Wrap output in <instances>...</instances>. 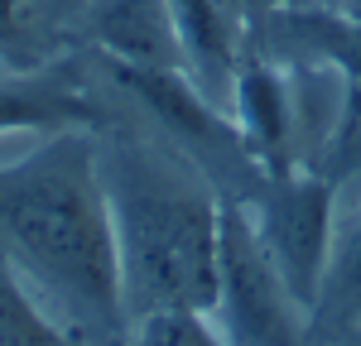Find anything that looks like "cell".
Wrapping results in <instances>:
<instances>
[{
  "mask_svg": "<svg viewBox=\"0 0 361 346\" xmlns=\"http://www.w3.org/2000/svg\"><path fill=\"white\" fill-rule=\"evenodd\" d=\"M0 260L87 346H126L111 207L97 169V130H54L0 164Z\"/></svg>",
  "mask_w": 361,
  "mask_h": 346,
  "instance_id": "6da1fadb",
  "label": "cell"
},
{
  "mask_svg": "<svg viewBox=\"0 0 361 346\" xmlns=\"http://www.w3.org/2000/svg\"><path fill=\"white\" fill-rule=\"evenodd\" d=\"M97 169L111 207L116 274L126 317L217 308V222L222 198L173 149L140 135H97Z\"/></svg>",
  "mask_w": 361,
  "mask_h": 346,
  "instance_id": "7a4b0ae2",
  "label": "cell"
},
{
  "mask_svg": "<svg viewBox=\"0 0 361 346\" xmlns=\"http://www.w3.org/2000/svg\"><path fill=\"white\" fill-rule=\"evenodd\" d=\"M102 63L116 77V86L130 91L140 111H149V120L164 130V140L217 188V198L246 202L265 183V169L246 149L236 115L222 111L183 68H130L111 58H102Z\"/></svg>",
  "mask_w": 361,
  "mask_h": 346,
  "instance_id": "3957f363",
  "label": "cell"
},
{
  "mask_svg": "<svg viewBox=\"0 0 361 346\" xmlns=\"http://www.w3.org/2000/svg\"><path fill=\"white\" fill-rule=\"evenodd\" d=\"M217 332L226 346H313L308 308L265 255L246 202L222 198L217 222Z\"/></svg>",
  "mask_w": 361,
  "mask_h": 346,
  "instance_id": "277c9868",
  "label": "cell"
},
{
  "mask_svg": "<svg viewBox=\"0 0 361 346\" xmlns=\"http://www.w3.org/2000/svg\"><path fill=\"white\" fill-rule=\"evenodd\" d=\"M246 212L289 293L313 313L337 236V183L318 169L265 173V183L246 198Z\"/></svg>",
  "mask_w": 361,
  "mask_h": 346,
  "instance_id": "5b68a950",
  "label": "cell"
},
{
  "mask_svg": "<svg viewBox=\"0 0 361 346\" xmlns=\"http://www.w3.org/2000/svg\"><path fill=\"white\" fill-rule=\"evenodd\" d=\"M34 130H116V111L102 106V96L87 86L78 58H44L29 68L0 72V135Z\"/></svg>",
  "mask_w": 361,
  "mask_h": 346,
  "instance_id": "8992f818",
  "label": "cell"
},
{
  "mask_svg": "<svg viewBox=\"0 0 361 346\" xmlns=\"http://www.w3.org/2000/svg\"><path fill=\"white\" fill-rule=\"evenodd\" d=\"M231 115L241 125V140L265 173H289L299 164V86L294 72H284L265 58H241Z\"/></svg>",
  "mask_w": 361,
  "mask_h": 346,
  "instance_id": "52a82bcc",
  "label": "cell"
},
{
  "mask_svg": "<svg viewBox=\"0 0 361 346\" xmlns=\"http://www.w3.org/2000/svg\"><path fill=\"white\" fill-rule=\"evenodd\" d=\"M82 29L97 58L130 68H183V44L169 0H87Z\"/></svg>",
  "mask_w": 361,
  "mask_h": 346,
  "instance_id": "ba28073f",
  "label": "cell"
},
{
  "mask_svg": "<svg viewBox=\"0 0 361 346\" xmlns=\"http://www.w3.org/2000/svg\"><path fill=\"white\" fill-rule=\"evenodd\" d=\"M173 29L183 44V68L222 111H231V91L241 72V10L236 0H169Z\"/></svg>",
  "mask_w": 361,
  "mask_h": 346,
  "instance_id": "9c48e42d",
  "label": "cell"
},
{
  "mask_svg": "<svg viewBox=\"0 0 361 346\" xmlns=\"http://www.w3.org/2000/svg\"><path fill=\"white\" fill-rule=\"evenodd\" d=\"M270 49L289 63H318L333 68L347 82V101L361 106V20L337 10H308V5H275L265 15Z\"/></svg>",
  "mask_w": 361,
  "mask_h": 346,
  "instance_id": "30bf717a",
  "label": "cell"
},
{
  "mask_svg": "<svg viewBox=\"0 0 361 346\" xmlns=\"http://www.w3.org/2000/svg\"><path fill=\"white\" fill-rule=\"evenodd\" d=\"M308 332H313V346L361 337V207L333 236V255L318 284V303L308 313Z\"/></svg>",
  "mask_w": 361,
  "mask_h": 346,
  "instance_id": "8fae6325",
  "label": "cell"
},
{
  "mask_svg": "<svg viewBox=\"0 0 361 346\" xmlns=\"http://www.w3.org/2000/svg\"><path fill=\"white\" fill-rule=\"evenodd\" d=\"M0 346H87L78 342L44 303L20 284V274L0 260Z\"/></svg>",
  "mask_w": 361,
  "mask_h": 346,
  "instance_id": "7c38bea8",
  "label": "cell"
},
{
  "mask_svg": "<svg viewBox=\"0 0 361 346\" xmlns=\"http://www.w3.org/2000/svg\"><path fill=\"white\" fill-rule=\"evenodd\" d=\"M126 346H226V337L207 327V313H149L130 322Z\"/></svg>",
  "mask_w": 361,
  "mask_h": 346,
  "instance_id": "4fadbf2b",
  "label": "cell"
},
{
  "mask_svg": "<svg viewBox=\"0 0 361 346\" xmlns=\"http://www.w3.org/2000/svg\"><path fill=\"white\" fill-rule=\"evenodd\" d=\"M29 25H34V0H0V63L5 68L39 63V44Z\"/></svg>",
  "mask_w": 361,
  "mask_h": 346,
  "instance_id": "5bb4252c",
  "label": "cell"
},
{
  "mask_svg": "<svg viewBox=\"0 0 361 346\" xmlns=\"http://www.w3.org/2000/svg\"><path fill=\"white\" fill-rule=\"evenodd\" d=\"M337 346H361V337H347V342H337Z\"/></svg>",
  "mask_w": 361,
  "mask_h": 346,
  "instance_id": "9a60e30c",
  "label": "cell"
},
{
  "mask_svg": "<svg viewBox=\"0 0 361 346\" xmlns=\"http://www.w3.org/2000/svg\"><path fill=\"white\" fill-rule=\"evenodd\" d=\"M34 5H44V0H34Z\"/></svg>",
  "mask_w": 361,
  "mask_h": 346,
  "instance_id": "2e32d148",
  "label": "cell"
}]
</instances>
